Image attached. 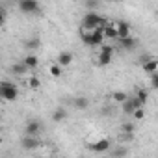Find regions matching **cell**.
<instances>
[{
    "mask_svg": "<svg viewBox=\"0 0 158 158\" xmlns=\"http://www.w3.org/2000/svg\"><path fill=\"white\" fill-rule=\"evenodd\" d=\"M104 17L99 15V11H88L84 17H82V30L84 32H93L101 26H104Z\"/></svg>",
    "mask_w": 158,
    "mask_h": 158,
    "instance_id": "1",
    "label": "cell"
},
{
    "mask_svg": "<svg viewBox=\"0 0 158 158\" xmlns=\"http://www.w3.org/2000/svg\"><path fill=\"white\" fill-rule=\"evenodd\" d=\"M0 99L6 101V102H13L19 99V88L15 82L10 80H2L0 82Z\"/></svg>",
    "mask_w": 158,
    "mask_h": 158,
    "instance_id": "2",
    "label": "cell"
},
{
    "mask_svg": "<svg viewBox=\"0 0 158 158\" xmlns=\"http://www.w3.org/2000/svg\"><path fill=\"white\" fill-rule=\"evenodd\" d=\"M89 149H91L93 152H97V154H104V152H108V151L112 149V141H110L108 138H101V139H97L95 143H91Z\"/></svg>",
    "mask_w": 158,
    "mask_h": 158,
    "instance_id": "3",
    "label": "cell"
},
{
    "mask_svg": "<svg viewBox=\"0 0 158 158\" xmlns=\"http://www.w3.org/2000/svg\"><path fill=\"white\" fill-rule=\"evenodd\" d=\"M19 10L23 13L32 15V13L41 11V6H39V2H35V0H21V2H19Z\"/></svg>",
    "mask_w": 158,
    "mask_h": 158,
    "instance_id": "4",
    "label": "cell"
},
{
    "mask_svg": "<svg viewBox=\"0 0 158 158\" xmlns=\"http://www.w3.org/2000/svg\"><path fill=\"white\" fill-rule=\"evenodd\" d=\"M43 130V123L39 121V119H30L28 123H26V127H24V136H34V138H37V134Z\"/></svg>",
    "mask_w": 158,
    "mask_h": 158,
    "instance_id": "5",
    "label": "cell"
},
{
    "mask_svg": "<svg viewBox=\"0 0 158 158\" xmlns=\"http://www.w3.org/2000/svg\"><path fill=\"white\" fill-rule=\"evenodd\" d=\"M138 108H143V106H141V102H139L136 97H128V99L121 104V110H123V114H127V115H132V112L138 110Z\"/></svg>",
    "mask_w": 158,
    "mask_h": 158,
    "instance_id": "6",
    "label": "cell"
},
{
    "mask_svg": "<svg viewBox=\"0 0 158 158\" xmlns=\"http://www.w3.org/2000/svg\"><path fill=\"white\" fill-rule=\"evenodd\" d=\"M21 145H23L24 151H35V149L41 147V139L39 138H34V136H24L21 139Z\"/></svg>",
    "mask_w": 158,
    "mask_h": 158,
    "instance_id": "7",
    "label": "cell"
},
{
    "mask_svg": "<svg viewBox=\"0 0 158 158\" xmlns=\"http://www.w3.org/2000/svg\"><path fill=\"white\" fill-rule=\"evenodd\" d=\"M114 26H115V30H117V39H125V37L130 35V24H128L127 21H119V23H115Z\"/></svg>",
    "mask_w": 158,
    "mask_h": 158,
    "instance_id": "8",
    "label": "cell"
},
{
    "mask_svg": "<svg viewBox=\"0 0 158 158\" xmlns=\"http://www.w3.org/2000/svg\"><path fill=\"white\" fill-rule=\"evenodd\" d=\"M73 52H69V50H63V52H60L58 54V58H56V63L63 69V67H69L71 63H73Z\"/></svg>",
    "mask_w": 158,
    "mask_h": 158,
    "instance_id": "9",
    "label": "cell"
},
{
    "mask_svg": "<svg viewBox=\"0 0 158 158\" xmlns=\"http://www.w3.org/2000/svg\"><path fill=\"white\" fill-rule=\"evenodd\" d=\"M117 43H119V47H121L123 50H134V48L138 47V39H134L132 35H128V37H125V39H117Z\"/></svg>",
    "mask_w": 158,
    "mask_h": 158,
    "instance_id": "10",
    "label": "cell"
},
{
    "mask_svg": "<svg viewBox=\"0 0 158 158\" xmlns=\"http://www.w3.org/2000/svg\"><path fill=\"white\" fill-rule=\"evenodd\" d=\"M141 67H143V71H145V73L151 76V74H154V73L158 71V60L152 56L151 60H147L145 63H141Z\"/></svg>",
    "mask_w": 158,
    "mask_h": 158,
    "instance_id": "11",
    "label": "cell"
},
{
    "mask_svg": "<svg viewBox=\"0 0 158 158\" xmlns=\"http://www.w3.org/2000/svg\"><path fill=\"white\" fill-rule=\"evenodd\" d=\"M104 45V35H102V26L91 32V47H101Z\"/></svg>",
    "mask_w": 158,
    "mask_h": 158,
    "instance_id": "12",
    "label": "cell"
},
{
    "mask_svg": "<svg viewBox=\"0 0 158 158\" xmlns=\"http://www.w3.org/2000/svg\"><path fill=\"white\" fill-rule=\"evenodd\" d=\"M102 35H104V41H106V39L115 41V39H117V30H115V26H114V24H104V26H102Z\"/></svg>",
    "mask_w": 158,
    "mask_h": 158,
    "instance_id": "13",
    "label": "cell"
},
{
    "mask_svg": "<svg viewBox=\"0 0 158 158\" xmlns=\"http://www.w3.org/2000/svg\"><path fill=\"white\" fill-rule=\"evenodd\" d=\"M23 63H24V67L30 71V69H35V67L39 65V58H37L35 54H28V56H24Z\"/></svg>",
    "mask_w": 158,
    "mask_h": 158,
    "instance_id": "14",
    "label": "cell"
},
{
    "mask_svg": "<svg viewBox=\"0 0 158 158\" xmlns=\"http://www.w3.org/2000/svg\"><path fill=\"white\" fill-rule=\"evenodd\" d=\"M73 106H74L76 110H88V108H89V99H88V97H76V99L73 101Z\"/></svg>",
    "mask_w": 158,
    "mask_h": 158,
    "instance_id": "15",
    "label": "cell"
},
{
    "mask_svg": "<svg viewBox=\"0 0 158 158\" xmlns=\"http://www.w3.org/2000/svg\"><path fill=\"white\" fill-rule=\"evenodd\" d=\"M10 71H11V74H15V76H24V74L28 73V69L24 67V63H23V61H19V63H13Z\"/></svg>",
    "mask_w": 158,
    "mask_h": 158,
    "instance_id": "16",
    "label": "cell"
},
{
    "mask_svg": "<svg viewBox=\"0 0 158 158\" xmlns=\"http://www.w3.org/2000/svg\"><path fill=\"white\" fill-rule=\"evenodd\" d=\"M52 119H54L56 123H63V121L67 119V110H65V108H56V110L52 112Z\"/></svg>",
    "mask_w": 158,
    "mask_h": 158,
    "instance_id": "17",
    "label": "cell"
},
{
    "mask_svg": "<svg viewBox=\"0 0 158 158\" xmlns=\"http://www.w3.org/2000/svg\"><path fill=\"white\" fill-rule=\"evenodd\" d=\"M112 61H114V56L99 52V56H97V63H99V67H106V65H110Z\"/></svg>",
    "mask_w": 158,
    "mask_h": 158,
    "instance_id": "18",
    "label": "cell"
},
{
    "mask_svg": "<svg viewBox=\"0 0 158 158\" xmlns=\"http://www.w3.org/2000/svg\"><path fill=\"white\" fill-rule=\"evenodd\" d=\"M139 102H141V106L145 108V104H147V101H149V91L147 89H136V95H134Z\"/></svg>",
    "mask_w": 158,
    "mask_h": 158,
    "instance_id": "19",
    "label": "cell"
},
{
    "mask_svg": "<svg viewBox=\"0 0 158 158\" xmlns=\"http://www.w3.org/2000/svg\"><path fill=\"white\" fill-rule=\"evenodd\" d=\"M24 47H26L28 50H37V48L41 47V39H39V37H32V39H28V41H24Z\"/></svg>",
    "mask_w": 158,
    "mask_h": 158,
    "instance_id": "20",
    "label": "cell"
},
{
    "mask_svg": "<svg viewBox=\"0 0 158 158\" xmlns=\"http://www.w3.org/2000/svg\"><path fill=\"white\" fill-rule=\"evenodd\" d=\"M127 154H128V147H125V145L115 147V149L112 151V158H125Z\"/></svg>",
    "mask_w": 158,
    "mask_h": 158,
    "instance_id": "21",
    "label": "cell"
},
{
    "mask_svg": "<svg viewBox=\"0 0 158 158\" xmlns=\"http://www.w3.org/2000/svg\"><path fill=\"white\" fill-rule=\"evenodd\" d=\"M127 99H128V95H127L125 91H114V93H112V101L117 102V104H123Z\"/></svg>",
    "mask_w": 158,
    "mask_h": 158,
    "instance_id": "22",
    "label": "cell"
},
{
    "mask_svg": "<svg viewBox=\"0 0 158 158\" xmlns=\"http://www.w3.org/2000/svg\"><path fill=\"white\" fill-rule=\"evenodd\" d=\"M28 88H30V89H34V91H37V89L41 88V80H39V76H35V74H34V76H30V78H28Z\"/></svg>",
    "mask_w": 158,
    "mask_h": 158,
    "instance_id": "23",
    "label": "cell"
},
{
    "mask_svg": "<svg viewBox=\"0 0 158 158\" xmlns=\"http://www.w3.org/2000/svg\"><path fill=\"white\" fill-rule=\"evenodd\" d=\"M99 52H102V54H110V56H114L115 54V45H101L99 47Z\"/></svg>",
    "mask_w": 158,
    "mask_h": 158,
    "instance_id": "24",
    "label": "cell"
},
{
    "mask_svg": "<svg viewBox=\"0 0 158 158\" xmlns=\"http://www.w3.org/2000/svg\"><path fill=\"white\" fill-rule=\"evenodd\" d=\"M48 71H50V74H52L54 78H60V76L63 74V73H61V67H60L58 63H52V65L48 67Z\"/></svg>",
    "mask_w": 158,
    "mask_h": 158,
    "instance_id": "25",
    "label": "cell"
},
{
    "mask_svg": "<svg viewBox=\"0 0 158 158\" xmlns=\"http://www.w3.org/2000/svg\"><path fill=\"white\" fill-rule=\"evenodd\" d=\"M80 39H82L84 45L91 47V32H84V30H80Z\"/></svg>",
    "mask_w": 158,
    "mask_h": 158,
    "instance_id": "26",
    "label": "cell"
},
{
    "mask_svg": "<svg viewBox=\"0 0 158 158\" xmlns=\"http://www.w3.org/2000/svg\"><path fill=\"white\" fill-rule=\"evenodd\" d=\"M132 117L138 119V121L145 119V108H138V110H134V112H132Z\"/></svg>",
    "mask_w": 158,
    "mask_h": 158,
    "instance_id": "27",
    "label": "cell"
},
{
    "mask_svg": "<svg viewBox=\"0 0 158 158\" xmlns=\"http://www.w3.org/2000/svg\"><path fill=\"white\" fill-rule=\"evenodd\" d=\"M99 6H101V2H97V0H88V2H84V8H88V10H99Z\"/></svg>",
    "mask_w": 158,
    "mask_h": 158,
    "instance_id": "28",
    "label": "cell"
},
{
    "mask_svg": "<svg viewBox=\"0 0 158 158\" xmlns=\"http://www.w3.org/2000/svg\"><path fill=\"white\" fill-rule=\"evenodd\" d=\"M151 88L152 89H158V73L151 74Z\"/></svg>",
    "mask_w": 158,
    "mask_h": 158,
    "instance_id": "29",
    "label": "cell"
},
{
    "mask_svg": "<svg viewBox=\"0 0 158 158\" xmlns=\"http://www.w3.org/2000/svg\"><path fill=\"white\" fill-rule=\"evenodd\" d=\"M134 132V125L132 123H125L123 125V134H132Z\"/></svg>",
    "mask_w": 158,
    "mask_h": 158,
    "instance_id": "30",
    "label": "cell"
},
{
    "mask_svg": "<svg viewBox=\"0 0 158 158\" xmlns=\"http://www.w3.org/2000/svg\"><path fill=\"white\" fill-rule=\"evenodd\" d=\"M4 24H6V11L0 10V28H2Z\"/></svg>",
    "mask_w": 158,
    "mask_h": 158,
    "instance_id": "31",
    "label": "cell"
},
{
    "mask_svg": "<svg viewBox=\"0 0 158 158\" xmlns=\"http://www.w3.org/2000/svg\"><path fill=\"white\" fill-rule=\"evenodd\" d=\"M37 158H45V156H37Z\"/></svg>",
    "mask_w": 158,
    "mask_h": 158,
    "instance_id": "32",
    "label": "cell"
}]
</instances>
